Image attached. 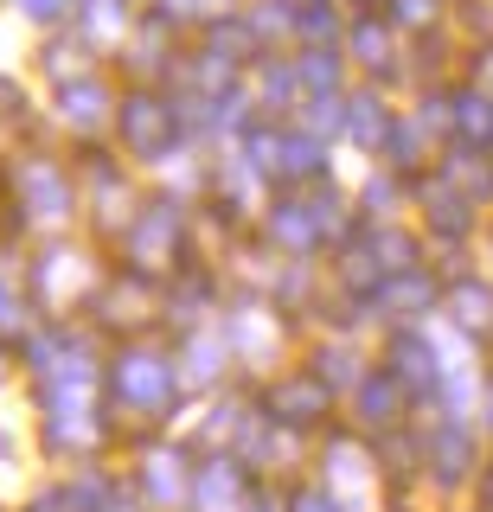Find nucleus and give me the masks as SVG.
<instances>
[{
  "label": "nucleus",
  "mask_w": 493,
  "mask_h": 512,
  "mask_svg": "<svg viewBox=\"0 0 493 512\" xmlns=\"http://www.w3.org/2000/svg\"><path fill=\"white\" fill-rule=\"evenodd\" d=\"M103 404L129 436H148V429H180V416L199 404L180 378V359H173L167 333H141V340L109 346V378H103Z\"/></svg>",
  "instance_id": "obj_1"
},
{
  "label": "nucleus",
  "mask_w": 493,
  "mask_h": 512,
  "mask_svg": "<svg viewBox=\"0 0 493 512\" xmlns=\"http://www.w3.org/2000/svg\"><path fill=\"white\" fill-rule=\"evenodd\" d=\"M218 333H225L231 359L244 378H263V372H282V365L301 352V327L263 288H231L225 308H218Z\"/></svg>",
  "instance_id": "obj_2"
},
{
  "label": "nucleus",
  "mask_w": 493,
  "mask_h": 512,
  "mask_svg": "<svg viewBox=\"0 0 493 512\" xmlns=\"http://www.w3.org/2000/svg\"><path fill=\"white\" fill-rule=\"evenodd\" d=\"M109 141H116L122 160L141 167V173H161V167H173V160H186V135H180L173 90H161V84H122Z\"/></svg>",
  "instance_id": "obj_3"
},
{
  "label": "nucleus",
  "mask_w": 493,
  "mask_h": 512,
  "mask_svg": "<svg viewBox=\"0 0 493 512\" xmlns=\"http://www.w3.org/2000/svg\"><path fill=\"white\" fill-rule=\"evenodd\" d=\"M193 468H199V448L186 442L180 429H148V436L122 442V474H129V487L154 512H186L193 506Z\"/></svg>",
  "instance_id": "obj_4"
},
{
  "label": "nucleus",
  "mask_w": 493,
  "mask_h": 512,
  "mask_svg": "<svg viewBox=\"0 0 493 512\" xmlns=\"http://www.w3.org/2000/svg\"><path fill=\"white\" fill-rule=\"evenodd\" d=\"M487 448L493 442L481 436L474 416H423V493H436V500L474 493Z\"/></svg>",
  "instance_id": "obj_5"
},
{
  "label": "nucleus",
  "mask_w": 493,
  "mask_h": 512,
  "mask_svg": "<svg viewBox=\"0 0 493 512\" xmlns=\"http://www.w3.org/2000/svg\"><path fill=\"white\" fill-rule=\"evenodd\" d=\"M257 404H263L269 423L301 429V436H327V429L340 423V410H346L301 359H289L282 372H263V378H257Z\"/></svg>",
  "instance_id": "obj_6"
},
{
  "label": "nucleus",
  "mask_w": 493,
  "mask_h": 512,
  "mask_svg": "<svg viewBox=\"0 0 493 512\" xmlns=\"http://www.w3.org/2000/svg\"><path fill=\"white\" fill-rule=\"evenodd\" d=\"M378 365L404 384V397H410V410L417 416H436V397H442V333H436V320L429 327H385L378 333Z\"/></svg>",
  "instance_id": "obj_7"
},
{
  "label": "nucleus",
  "mask_w": 493,
  "mask_h": 512,
  "mask_svg": "<svg viewBox=\"0 0 493 512\" xmlns=\"http://www.w3.org/2000/svg\"><path fill=\"white\" fill-rule=\"evenodd\" d=\"M410 218L423 224L429 244H481V224H487L481 205H468V199H461V192L442 180L436 167L410 180Z\"/></svg>",
  "instance_id": "obj_8"
},
{
  "label": "nucleus",
  "mask_w": 493,
  "mask_h": 512,
  "mask_svg": "<svg viewBox=\"0 0 493 512\" xmlns=\"http://www.w3.org/2000/svg\"><path fill=\"white\" fill-rule=\"evenodd\" d=\"M116 103H122V77L109 71V64L52 90V116L65 122L71 141H109V128H116Z\"/></svg>",
  "instance_id": "obj_9"
},
{
  "label": "nucleus",
  "mask_w": 493,
  "mask_h": 512,
  "mask_svg": "<svg viewBox=\"0 0 493 512\" xmlns=\"http://www.w3.org/2000/svg\"><path fill=\"white\" fill-rule=\"evenodd\" d=\"M301 365H308L314 378L327 384L333 397H353L359 391V378L378 365V340H365V333H333V327H314L308 340H301V352H295Z\"/></svg>",
  "instance_id": "obj_10"
},
{
  "label": "nucleus",
  "mask_w": 493,
  "mask_h": 512,
  "mask_svg": "<svg viewBox=\"0 0 493 512\" xmlns=\"http://www.w3.org/2000/svg\"><path fill=\"white\" fill-rule=\"evenodd\" d=\"M263 493V474L231 448H199L193 468V506L186 512H250V500Z\"/></svg>",
  "instance_id": "obj_11"
},
{
  "label": "nucleus",
  "mask_w": 493,
  "mask_h": 512,
  "mask_svg": "<svg viewBox=\"0 0 493 512\" xmlns=\"http://www.w3.org/2000/svg\"><path fill=\"white\" fill-rule=\"evenodd\" d=\"M257 237L276 256H321L327 263V231H321V218H314V205H308V192H269L263 199V212H257Z\"/></svg>",
  "instance_id": "obj_12"
},
{
  "label": "nucleus",
  "mask_w": 493,
  "mask_h": 512,
  "mask_svg": "<svg viewBox=\"0 0 493 512\" xmlns=\"http://www.w3.org/2000/svg\"><path fill=\"white\" fill-rule=\"evenodd\" d=\"M173 359H180V378H186L193 397H212V391H225V384L244 378L237 359H231V346H225V333H218V320L212 327H193V333H173Z\"/></svg>",
  "instance_id": "obj_13"
},
{
  "label": "nucleus",
  "mask_w": 493,
  "mask_h": 512,
  "mask_svg": "<svg viewBox=\"0 0 493 512\" xmlns=\"http://www.w3.org/2000/svg\"><path fill=\"white\" fill-rule=\"evenodd\" d=\"M436 327H449L461 333V340H474V346H493V276L487 269H468V276H455V282H442V314H436Z\"/></svg>",
  "instance_id": "obj_14"
},
{
  "label": "nucleus",
  "mask_w": 493,
  "mask_h": 512,
  "mask_svg": "<svg viewBox=\"0 0 493 512\" xmlns=\"http://www.w3.org/2000/svg\"><path fill=\"white\" fill-rule=\"evenodd\" d=\"M442 314V276L436 269H397V276H385V288H378V333L385 327H429V320Z\"/></svg>",
  "instance_id": "obj_15"
},
{
  "label": "nucleus",
  "mask_w": 493,
  "mask_h": 512,
  "mask_svg": "<svg viewBox=\"0 0 493 512\" xmlns=\"http://www.w3.org/2000/svg\"><path fill=\"white\" fill-rule=\"evenodd\" d=\"M340 416L359 429V436H378V429H397V423H410L417 410H410L404 384H397V378L385 372V365H372V372L359 378V391L346 397V410H340Z\"/></svg>",
  "instance_id": "obj_16"
},
{
  "label": "nucleus",
  "mask_w": 493,
  "mask_h": 512,
  "mask_svg": "<svg viewBox=\"0 0 493 512\" xmlns=\"http://www.w3.org/2000/svg\"><path fill=\"white\" fill-rule=\"evenodd\" d=\"M250 96H257V116L263 122H295L308 90H301V71H295V52H263L250 64Z\"/></svg>",
  "instance_id": "obj_17"
},
{
  "label": "nucleus",
  "mask_w": 493,
  "mask_h": 512,
  "mask_svg": "<svg viewBox=\"0 0 493 512\" xmlns=\"http://www.w3.org/2000/svg\"><path fill=\"white\" fill-rule=\"evenodd\" d=\"M327 173H333V141H321L301 122H282L276 128V192L314 186V180H327Z\"/></svg>",
  "instance_id": "obj_18"
},
{
  "label": "nucleus",
  "mask_w": 493,
  "mask_h": 512,
  "mask_svg": "<svg viewBox=\"0 0 493 512\" xmlns=\"http://www.w3.org/2000/svg\"><path fill=\"white\" fill-rule=\"evenodd\" d=\"M109 64V52L90 32H77V26H58V32H45L39 39V77L45 84H71V77H90V71H103Z\"/></svg>",
  "instance_id": "obj_19"
},
{
  "label": "nucleus",
  "mask_w": 493,
  "mask_h": 512,
  "mask_svg": "<svg viewBox=\"0 0 493 512\" xmlns=\"http://www.w3.org/2000/svg\"><path fill=\"white\" fill-rule=\"evenodd\" d=\"M391 116H397V96L372 90V84H353V90H346V148H359L365 160H378V141H385Z\"/></svg>",
  "instance_id": "obj_20"
},
{
  "label": "nucleus",
  "mask_w": 493,
  "mask_h": 512,
  "mask_svg": "<svg viewBox=\"0 0 493 512\" xmlns=\"http://www.w3.org/2000/svg\"><path fill=\"white\" fill-rule=\"evenodd\" d=\"M436 173H442V180H449L468 205L493 212V148H455V141H442V148H436Z\"/></svg>",
  "instance_id": "obj_21"
},
{
  "label": "nucleus",
  "mask_w": 493,
  "mask_h": 512,
  "mask_svg": "<svg viewBox=\"0 0 493 512\" xmlns=\"http://www.w3.org/2000/svg\"><path fill=\"white\" fill-rule=\"evenodd\" d=\"M378 167H391V173H404V180H417V173L436 167V141L423 135L417 122H410V109L397 103V116L385 128V141H378Z\"/></svg>",
  "instance_id": "obj_22"
},
{
  "label": "nucleus",
  "mask_w": 493,
  "mask_h": 512,
  "mask_svg": "<svg viewBox=\"0 0 493 512\" xmlns=\"http://www.w3.org/2000/svg\"><path fill=\"white\" fill-rule=\"evenodd\" d=\"M353 205H359V224H397L410 218V180L372 160V173L353 186Z\"/></svg>",
  "instance_id": "obj_23"
},
{
  "label": "nucleus",
  "mask_w": 493,
  "mask_h": 512,
  "mask_svg": "<svg viewBox=\"0 0 493 512\" xmlns=\"http://www.w3.org/2000/svg\"><path fill=\"white\" fill-rule=\"evenodd\" d=\"M295 71H301V90L308 96H346L359 84L346 45H308V52H295Z\"/></svg>",
  "instance_id": "obj_24"
},
{
  "label": "nucleus",
  "mask_w": 493,
  "mask_h": 512,
  "mask_svg": "<svg viewBox=\"0 0 493 512\" xmlns=\"http://www.w3.org/2000/svg\"><path fill=\"white\" fill-rule=\"evenodd\" d=\"M193 45H205V52H218V58H231L237 71H250V64L263 58V45H257V32H250L244 7H237V13H218V20H205V26L193 32Z\"/></svg>",
  "instance_id": "obj_25"
},
{
  "label": "nucleus",
  "mask_w": 493,
  "mask_h": 512,
  "mask_svg": "<svg viewBox=\"0 0 493 512\" xmlns=\"http://www.w3.org/2000/svg\"><path fill=\"white\" fill-rule=\"evenodd\" d=\"M455 122H449V141L455 148H493V96L487 90H474V84H461L455 77Z\"/></svg>",
  "instance_id": "obj_26"
},
{
  "label": "nucleus",
  "mask_w": 493,
  "mask_h": 512,
  "mask_svg": "<svg viewBox=\"0 0 493 512\" xmlns=\"http://www.w3.org/2000/svg\"><path fill=\"white\" fill-rule=\"evenodd\" d=\"M244 20L263 52H295V7L289 0H244Z\"/></svg>",
  "instance_id": "obj_27"
},
{
  "label": "nucleus",
  "mask_w": 493,
  "mask_h": 512,
  "mask_svg": "<svg viewBox=\"0 0 493 512\" xmlns=\"http://www.w3.org/2000/svg\"><path fill=\"white\" fill-rule=\"evenodd\" d=\"M346 20H353V13H346L340 0L295 7V52H308V45H346Z\"/></svg>",
  "instance_id": "obj_28"
},
{
  "label": "nucleus",
  "mask_w": 493,
  "mask_h": 512,
  "mask_svg": "<svg viewBox=\"0 0 493 512\" xmlns=\"http://www.w3.org/2000/svg\"><path fill=\"white\" fill-rule=\"evenodd\" d=\"M141 7H148V13H161L167 26H180L186 39H193V32H199L205 20H218V13H237L244 0H141Z\"/></svg>",
  "instance_id": "obj_29"
},
{
  "label": "nucleus",
  "mask_w": 493,
  "mask_h": 512,
  "mask_svg": "<svg viewBox=\"0 0 493 512\" xmlns=\"http://www.w3.org/2000/svg\"><path fill=\"white\" fill-rule=\"evenodd\" d=\"M385 20L404 32V39H417V32H436V26H449V0H385Z\"/></svg>",
  "instance_id": "obj_30"
},
{
  "label": "nucleus",
  "mask_w": 493,
  "mask_h": 512,
  "mask_svg": "<svg viewBox=\"0 0 493 512\" xmlns=\"http://www.w3.org/2000/svg\"><path fill=\"white\" fill-rule=\"evenodd\" d=\"M33 314H39V308H33V295H26V276L13 282L7 269H0V340H20L26 327H39Z\"/></svg>",
  "instance_id": "obj_31"
},
{
  "label": "nucleus",
  "mask_w": 493,
  "mask_h": 512,
  "mask_svg": "<svg viewBox=\"0 0 493 512\" xmlns=\"http://www.w3.org/2000/svg\"><path fill=\"white\" fill-rule=\"evenodd\" d=\"M295 122L314 128L321 141H333V148H340V141H346V96H308Z\"/></svg>",
  "instance_id": "obj_32"
},
{
  "label": "nucleus",
  "mask_w": 493,
  "mask_h": 512,
  "mask_svg": "<svg viewBox=\"0 0 493 512\" xmlns=\"http://www.w3.org/2000/svg\"><path fill=\"white\" fill-rule=\"evenodd\" d=\"M449 32H461L468 45L493 39V0H449Z\"/></svg>",
  "instance_id": "obj_33"
},
{
  "label": "nucleus",
  "mask_w": 493,
  "mask_h": 512,
  "mask_svg": "<svg viewBox=\"0 0 493 512\" xmlns=\"http://www.w3.org/2000/svg\"><path fill=\"white\" fill-rule=\"evenodd\" d=\"M282 512H346V506L333 500V493H327L314 474H301V480H289V487H282Z\"/></svg>",
  "instance_id": "obj_34"
},
{
  "label": "nucleus",
  "mask_w": 493,
  "mask_h": 512,
  "mask_svg": "<svg viewBox=\"0 0 493 512\" xmlns=\"http://www.w3.org/2000/svg\"><path fill=\"white\" fill-rule=\"evenodd\" d=\"M13 7H20L39 32H58V26H77V7H84V0H13Z\"/></svg>",
  "instance_id": "obj_35"
},
{
  "label": "nucleus",
  "mask_w": 493,
  "mask_h": 512,
  "mask_svg": "<svg viewBox=\"0 0 493 512\" xmlns=\"http://www.w3.org/2000/svg\"><path fill=\"white\" fill-rule=\"evenodd\" d=\"M461 84H474V90H487V96H493V39L461 52Z\"/></svg>",
  "instance_id": "obj_36"
},
{
  "label": "nucleus",
  "mask_w": 493,
  "mask_h": 512,
  "mask_svg": "<svg viewBox=\"0 0 493 512\" xmlns=\"http://www.w3.org/2000/svg\"><path fill=\"white\" fill-rule=\"evenodd\" d=\"M474 423H481V436L493 442V365H487V384H481V410H474Z\"/></svg>",
  "instance_id": "obj_37"
},
{
  "label": "nucleus",
  "mask_w": 493,
  "mask_h": 512,
  "mask_svg": "<svg viewBox=\"0 0 493 512\" xmlns=\"http://www.w3.org/2000/svg\"><path fill=\"white\" fill-rule=\"evenodd\" d=\"M474 506L493 512V448H487V461H481V480H474Z\"/></svg>",
  "instance_id": "obj_38"
},
{
  "label": "nucleus",
  "mask_w": 493,
  "mask_h": 512,
  "mask_svg": "<svg viewBox=\"0 0 493 512\" xmlns=\"http://www.w3.org/2000/svg\"><path fill=\"white\" fill-rule=\"evenodd\" d=\"M481 269H487V276H493V218L481 224Z\"/></svg>",
  "instance_id": "obj_39"
},
{
  "label": "nucleus",
  "mask_w": 493,
  "mask_h": 512,
  "mask_svg": "<svg viewBox=\"0 0 493 512\" xmlns=\"http://www.w3.org/2000/svg\"><path fill=\"white\" fill-rule=\"evenodd\" d=\"M340 7H346V13H378L385 0H340Z\"/></svg>",
  "instance_id": "obj_40"
},
{
  "label": "nucleus",
  "mask_w": 493,
  "mask_h": 512,
  "mask_svg": "<svg viewBox=\"0 0 493 512\" xmlns=\"http://www.w3.org/2000/svg\"><path fill=\"white\" fill-rule=\"evenodd\" d=\"M449 512H487V506H449Z\"/></svg>",
  "instance_id": "obj_41"
},
{
  "label": "nucleus",
  "mask_w": 493,
  "mask_h": 512,
  "mask_svg": "<svg viewBox=\"0 0 493 512\" xmlns=\"http://www.w3.org/2000/svg\"><path fill=\"white\" fill-rule=\"evenodd\" d=\"M289 7H321V0H289Z\"/></svg>",
  "instance_id": "obj_42"
}]
</instances>
